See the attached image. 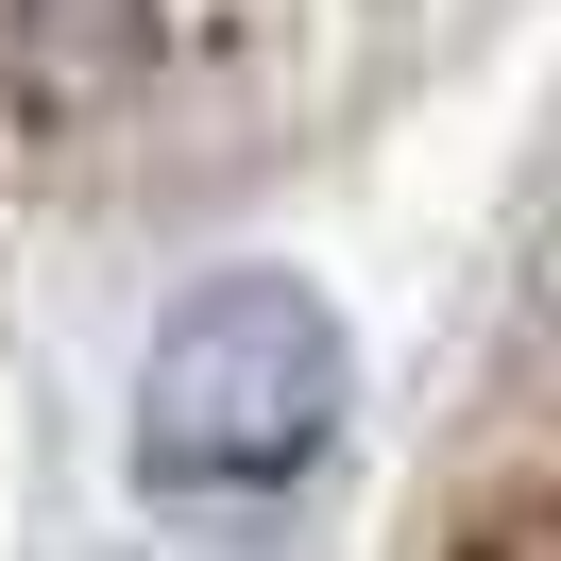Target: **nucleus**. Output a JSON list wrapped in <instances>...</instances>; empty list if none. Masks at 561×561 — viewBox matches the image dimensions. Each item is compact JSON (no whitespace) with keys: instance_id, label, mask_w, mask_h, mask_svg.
Returning <instances> with one entry per match:
<instances>
[{"instance_id":"f257e3e1","label":"nucleus","mask_w":561,"mask_h":561,"mask_svg":"<svg viewBox=\"0 0 561 561\" xmlns=\"http://www.w3.org/2000/svg\"><path fill=\"white\" fill-rule=\"evenodd\" d=\"M357 409V341L307 273H205L171 323H153V375H137V477L187 493V511H239V493L323 477Z\"/></svg>"}]
</instances>
